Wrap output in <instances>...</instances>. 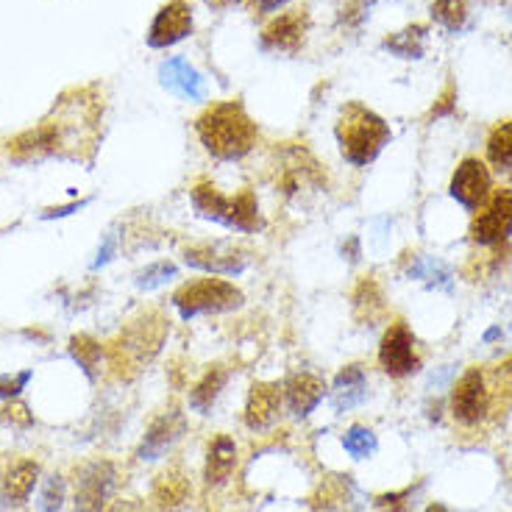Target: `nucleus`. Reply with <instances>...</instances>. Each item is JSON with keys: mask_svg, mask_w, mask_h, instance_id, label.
Returning a JSON list of instances; mask_svg holds the SVG:
<instances>
[{"mask_svg": "<svg viewBox=\"0 0 512 512\" xmlns=\"http://www.w3.org/2000/svg\"><path fill=\"white\" fill-rule=\"evenodd\" d=\"M226 382H229V371L223 365H212L190 390V410L198 412V415H209Z\"/></svg>", "mask_w": 512, "mask_h": 512, "instance_id": "4be33fe9", "label": "nucleus"}, {"mask_svg": "<svg viewBox=\"0 0 512 512\" xmlns=\"http://www.w3.org/2000/svg\"><path fill=\"white\" fill-rule=\"evenodd\" d=\"M426 512H451L446 507V504H440V501H435V504H429V507H426Z\"/></svg>", "mask_w": 512, "mask_h": 512, "instance_id": "ea45409f", "label": "nucleus"}, {"mask_svg": "<svg viewBox=\"0 0 512 512\" xmlns=\"http://www.w3.org/2000/svg\"><path fill=\"white\" fill-rule=\"evenodd\" d=\"M192 34V9L187 0H170L167 6L159 9V14L148 31V45L151 48H170L181 39Z\"/></svg>", "mask_w": 512, "mask_h": 512, "instance_id": "4468645a", "label": "nucleus"}, {"mask_svg": "<svg viewBox=\"0 0 512 512\" xmlns=\"http://www.w3.org/2000/svg\"><path fill=\"white\" fill-rule=\"evenodd\" d=\"M368 398V376L359 365H346L343 371L337 373L332 387V407L337 415L351 412Z\"/></svg>", "mask_w": 512, "mask_h": 512, "instance_id": "6ab92c4d", "label": "nucleus"}, {"mask_svg": "<svg viewBox=\"0 0 512 512\" xmlns=\"http://www.w3.org/2000/svg\"><path fill=\"white\" fill-rule=\"evenodd\" d=\"M282 384L279 382H256L245 401V426L251 432H265L279 421L282 410Z\"/></svg>", "mask_w": 512, "mask_h": 512, "instance_id": "dca6fc26", "label": "nucleus"}, {"mask_svg": "<svg viewBox=\"0 0 512 512\" xmlns=\"http://www.w3.org/2000/svg\"><path fill=\"white\" fill-rule=\"evenodd\" d=\"M117 487V468L106 460L84 462L76 468V510L103 512Z\"/></svg>", "mask_w": 512, "mask_h": 512, "instance_id": "6e6552de", "label": "nucleus"}, {"mask_svg": "<svg viewBox=\"0 0 512 512\" xmlns=\"http://www.w3.org/2000/svg\"><path fill=\"white\" fill-rule=\"evenodd\" d=\"M173 279H179V268H176L173 262H167V259H159V262H154V265L142 268L140 273H137L134 284L148 293V290H159V287H165V284L173 282Z\"/></svg>", "mask_w": 512, "mask_h": 512, "instance_id": "c85d7f7f", "label": "nucleus"}, {"mask_svg": "<svg viewBox=\"0 0 512 512\" xmlns=\"http://www.w3.org/2000/svg\"><path fill=\"white\" fill-rule=\"evenodd\" d=\"M382 293H379V287L376 282H362L357 287V293H354V312H357V318L368 320L371 323L373 318H379L382 315Z\"/></svg>", "mask_w": 512, "mask_h": 512, "instance_id": "c756f323", "label": "nucleus"}, {"mask_svg": "<svg viewBox=\"0 0 512 512\" xmlns=\"http://www.w3.org/2000/svg\"><path fill=\"white\" fill-rule=\"evenodd\" d=\"M192 209L198 218L218 223L223 229L240 231V234H254L265 223L259 215V201L251 190L237 192V195H223L212 181H198L190 192Z\"/></svg>", "mask_w": 512, "mask_h": 512, "instance_id": "7ed1b4c3", "label": "nucleus"}, {"mask_svg": "<svg viewBox=\"0 0 512 512\" xmlns=\"http://www.w3.org/2000/svg\"><path fill=\"white\" fill-rule=\"evenodd\" d=\"M343 448H346V454L351 457V460H368V457L376 454L379 440H376V435H373L368 426H359V423H354L346 435H343Z\"/></svg>", "mask_w": 512, "mask_h": 512, "instance_id": "cd10ccee", "label": "nucleus"}, {"mask_svg": "<svg viewBox=\"0 0 512 512\" xmlns=\"http://www.w3.org/2000/svg\"><path fill=\"white\" fill-rule=\"evenodd\" d=\"M31 376H34L31 371L14 373V376H9V373H0V398L12 401V398L20 396V393L26 390V384L31 382Z\"/></svg>", "mask_w": 512, "mask_h": 512, "instance_id": "473e14b6", "label": "nucleus"}, {"mask_svg": "<svg viewBox=\"0 0 512 512\" xmlns=\"http://www.w3.org/2000/svg\"><path fill=\"white\" fill-rule=\"evenodd\" d=\"M109 512H145L137 501H115Z\"/></svg>", "mask_w": 512, "mask_h": 512, "instance_id": "e433bc0d", "label": "nucleus"}, {"mask_svg": "<svg viewBox=\"0 0 512 512\" xmlns=\"http://www.w3.org/2000/svg\"><path fill=\"white\" fill-rule=\"evenodd\" d=\"M407 273H410V279H421L429 287H448L451 284V270L435 256H418Z\"/></svg>", "mask_w": 512, "mask_h": 512, "instance_id": "bb28decb", "label": "nucleus"}, {"mask_svg": "<svg viewBox=\"0 0 512 512\" xmlns=\"http://www.w3.org/2000/svg\"><path fill=\"white\" fill-rule=\"evenodd\" d=\"M167 320L159 315V312H142L140 318H134L128 323L123 334H120V343H117V354H123V359H128L131 365H145L162 351L167 340Z\"/></svg>", "mask_w": 512, "mask_h": 512, "instance_id": "423d86ee", "label": "nucleus"}, {"mask_svg": "<svg viewBox=\"0 0 512 512\" xmlns=\"http://www.w3.org/2000/svg\"><path fill=\"white\" fill-rule=\"evenodd\" d=\"M282 393L284 401H287V410L293 412L295 418H307L326 396V384L315 373L295 371L282 384Z\"/></svg>", "mask_w": 512, "mask_h": 512, "instance_id": "f3484780", "label": "nucleus"}, {"mask_svg": "<svg viewBox=\"0 0 512 512\" xmlns=\"http://www.w3.org/2000/svg\"><path fill=\"white\" fill-rule=\"evenodd\" d=\"M273 167V187L287 204H307L326 187V173L304 145H282Z\"/></svg>", "mask_w": 512, "mask_h": 512, "instance_id": "20e7f679", "label": "nucleus"}, {"mask_svg": "<svg viewBox=\"0 0 512 512\" xmlns=\"http://www.w3.org/2000/svg\"><path fill=\"white\" fill-rule=\"evenodd\" d=\"M248 259V251L231 240H206L184 248V262L209 276H240L248 268Z\"/></svg>", "mask_w": 512, "mask_h": 512, "instance_id": "0eeeda50", "label": "nucleus"}, {"mask_svg": "<svg viewBox=\"0 0 512 512\" xmlns=\"http://www.w3.org/2000/svg\"><path fill=\"white\" fill-rule=\"evenodd\" d=\"M379 365L387 376L404 379L421 368V359L415 354V334L407 329V323L396 320L379 343Z\"/></svg>", "mask_w": 512, "mask_h": 512, "instance_id": "1a4fd4ad", "label": "nucleus"}, {"mask_svg": "<svg viewBox=\"0 0 512 512\" xmlns=\"http://www.w3.org/2000/svg\"><path fill=\"white\" fill-rule=\"evenodd\" d=\"M423 45H426V28L423 26H410L384 39V48L401 59H421Z\"/></svg>", "mask_w": 512, "mask_h": 512, "instance_id": "b1692460", "label": "nucleus"}, {"mask_svg": "<svg viewBox=\"0 0 512 512\" xmlns=\"http://www.w3.org/2000/svg\"><path fill=\"white\" fill-rule=\"evenodd\" d=\"M512 234V190H499L476 215L471 237L479 245H499Z\"/></svg>", "mask_w": 512, "mask_h": 512, "instance_id": "f8f14e48", "label": "nucleus"}, {"mask_svg": "<svg viewBox=\"0 0 512 512\" xmlns=\"http://www.w3.org/2000/svg\"><path fill=\"white\" fill-rule=\"evenodd\" d=\"M70 357L76 359L78 368L87 373L90 379H95L98 376V368H101V343H95L92 337H87V334H78V337H73L70 340Z\"/></svg>", "mask_w": 512, "mask_h": 512, "instance_id": "a878e982", "label": "nucleus"}, {"mask_svg": "<svg viewBox=\"0 0 512 512\" xmlns=\"http://www.w3.org/2000/svg\"><path fill=\"white\" fill-rule=\"evenodd\" d=\"M190 479L181 471L179 465L176 468H167L165 474H159L154 485V501L159 510L176 512L181 510L187 499H190Z\"/></svg>", "mask_w": 512, "mask_h": 512, "instance_id": "412c9836", "label": "nucleus"}, {"mask_svg": "<svg viewBox=\"0 0 512 512\" xmlns=\"http://www.w3.org/2000/svg\"><path fill=\"white\" fill-rule=\"evenodd\" d=\"M371 3L373 0H348L346 6H343V12H340V20H343L346 26H359V23L365 20Z\"/></svg>", "mask_w": 512, "mask_h": 512, "instance_id": "72a5a7b5", "label": "nucleus"}, {"mask_svg": "<svg viewBox=\"0 0 512 512\" xmlns=\"http://www.w3.org/2000/svg\"><path fill=\"white\" fill-rule=\"evenodd\" d=\"M251 3H254V9L259 14H270L276 12V9H282L287 0H251Z\"/></svg>", "mask_w": 512, "mask_h": 512, "instance_id": "c9c22d12", "label": "nucleus"}, {"mask_svg": "<svg viewBox=\"0 0 512 512\" xmlns=\"http://www.w3.org/2000/svg\"><path fill=\"white\" fill-rule=\"evenodd\" d=\"M64 507V479L62 476H48L42 493H39L37 510L39 512H62Z\"/></svg>", "mask_w": 512, "mask_h": 512, "instance_id": "2f4dec72", "label": "nucleus"}, {"mask_svg": "<svg viewBox=\"0 0 512 512\" xmlns=\"http://www.w3.org/2000/svg\"><path fill=\"white\" fill-rule=\"evenodd\" d=\"M112 254H115V234H109V237L103 240V245L98 248V259L92 262V270H98L101 265H106V262L112 259Z\"/></svg>", "mask_w": 512, "mask_h": 512, "instance_id": "f704fd0d", "label": "nucleus"}, {"mask_svg": "<svg viewBox=\"0 0 512 512\" xmlns=\"http://www.w3.org/2000/svg\"><path fill=\"white\" fill-rule=\"evenodd\" d=\"M490 190H493V179H490L487 165L482 159L468 156V159H462L460 167L454 170L448 195H451L460 206H465L468 212H474V209H479V206L490 198Z\"/></svg>", "mask_w": 512, "mask_h": 512, "instance_id": "9b49d317", "label": "nucleus"}, {"mask_svg": "<svg viewBox=\"0 0 512 512\" xmlns=\"http://www.w3.org/2000/svg\"><path fill=\"white\" fill-rule=\"evenodd\" d=\"M499 334H501V329H490V332L485 334V340H487V343H493V340H496Z\"/></svg>", "mask_w": 512, "mask_h": 512, "instance_id": "a19ab883", "label": "nucleus"}, {"mask_svg": "<svg viewBox=\"0 0 512 512\" xmlns=\"http://www.w3.org/2000/svg\"><path fill=\"white\" fill-rule=\"evenodd\" d=\"M209 6H215V9H223V6H231V3H240V0H206Z\"/></svg>", "mask_w": 512, "mask_h": 512, "instance_id": "58836bf2", "label": "nucleus"}, {"mask_svg": "<svg viewBox=\"0 0 512 512\" xmlns=\"http://www.w3.org/2000/svg\"><path fill=\"white\" fill-rule=\"evenodd\" d=\"M159 78H162V87L167 92H173L181 101H204L206 98L204 78H201V73L187 59H181V56L167 59L159 67Z\"/></svg>", "mask_w": 512, "mask_h": 512, "instance_id": "a211bd4d", "label": "nucleus"}, {"mask_svg": "<svg viewBox=\"0 0 512 512\" xmlns=\"http://www.w3.org/2000/svg\"><path fill=\"white\" fill-rule=\"evenodd\" d=\"M334 137H337L340 154L348 165L368 167L390 142V126L368 106L354 101L340 109Z\"/></svg>", "mask_w": 512, "mask_h": 512, "instance_id": "f03ea898", "label": "nucleus"}, {"mask_svg": "<svg viewBox=\"0 0 512 512\" xmlns=\"http://www.w3.org/2000/svg\"><path fill=\"white\" fill-rule=\"evenodd\" d=\"M487 159H490V165L499 167V170H510L512 167V120L493 128V134L487 140Z\"/></svg>", "mask_w": 512, "mask_h": 512, "instance_id": "393cba45", "label": "nucleus"}, {"mask_svg": "<svg viewBox=\"0 0 512 512\" xmlns=\"http://www.w3.org/2000/svg\"><path fill=\"white\" fill-rule=\"evenodd\" d=\"M243 293L231 282L223 279H195V282L181 284L173 293V307L179 309L184 320L198 318V315H223L243 307Z\"/></svg>", "mask_w": 512, "mask_h": 512, "instance_id": "39448f33", "label": "nucleus"}, {"mask_svg": "<svg viewBox=\"0 0 512 512\" xmlns=\"http://www.w3.org/2000/svg\"><path fill=\"white\" fill-rule=\"evenodd\" d=\"M432 17H435L440 26L446 28V31H460L465 26V20H468V6H465V0H435V6H432Z\"/></svg>", "mask_w": 512, "mask_h": 512, "instance_id": "7c9ffc66", "label": "nucleus"}, {"mask_svg": "<svg viewBox=\"0 0 512 512\" xmlns=\"http://www.w3.org/2000/svg\"><path fill=\"white\" fill-rule=\"evenodd\" d=\"M451 412L462 426H476L487 418L490 412V390H487L485 373L479 368H471L462 373V379L454 384V396H451Z\"/></svg>", "mask_w": 512, "mask_h": 512, "instance_id": "9d476101", "label": "nucleus"}, {"mask_svg": "<svg viewBox=\"0 0 512 512\" xmlns=\"http://www.w3.org/2000/svg\"><path fill=\"white\" fill-rule=\"evenodd\" d=\"M309 31L307 9H290L279 14L262 34V48L273 53H298Z\"/></svg>", "mask_w": 512, "mask_h": 512, "instance_id": "2eb2a0df", "label": "nucleus"}, {"mask_svg": "<svg viewBox=\"0 0 512 512\" xmlns=\"http://www.w3.org/2000/svg\"><path fill=\"white\" fill-rule=\"evenodd\" d=\"M237 468V443L229 435H218L206 448L204 479L209 487L226 485Z\"/></svg>", "mask_w": 512, "mask_h": 512, "instance_id": "aec40b11", "label": "nucleus"}, {"mask_svg": "<svg viewBox=\"0 0 512 512\" xmlns=\"http://www.w3.org/2000/svg\"><path fill=\"white\" fill-rule=\"evenodd\" d=\"M81 206H87V201H81V204H73V206H64V209H51V212H45L42 218H64V215H70V212H76Z\"/></svg>", "mask_w": 512, "mask_h": 512, "instance_id": "4c0bfd02", "label": "nucleus"}, {"mask_svg": "<svg viewBox=\"0 0 512 512\" xmlns=\"http://www.w3.org/2000/svg\"><path fill=\"white\" fill-rule=\"evenodd\" d=\"M187 432V421H184V412H179L176 407H170L162 415H156L151 426L145 429V437L140 443V460L154 462L159 457H165L170 448L176 446L181 440V435Z\"/></svg>", "mask_w": 512, "mask_h": 512, "instance_id": "ddd939ff", "label": "nucleus"}, {"mask_svg": "<svg viewBox=\"0 0 512 512\" xmlns=\"http://www.w3.org/2000/svg\"><path fill=\"white\" fill-rule=\"evenodd\" d=\"M195 131L201 137L206 154H212L220 162H240L243 156L254 151L259 131L248 117L240 101L212 103L204 115L198 117Z\"/></svg>", "mask_w": 512, "mask_h": 512, "instance_id": "f257e3e1", "label": "nucleus"}, {"mask_svg": "<svg viewBox=\"0 0 512 512\" xmlns=\"http://www.w3.org/2000/svg\"><path fill=\"white\" fill-rule=\"evenodd\" d=\"M39 482V465L31 460H20L17 465L9 468V474L3 479V499L20 507L26 504L28 496L34 493V487Z\"/></svg>", "mask_w": 512, "mask_h": 512, "instance_id": "5701e85b", "label": "nucleus"}]
</instances>
